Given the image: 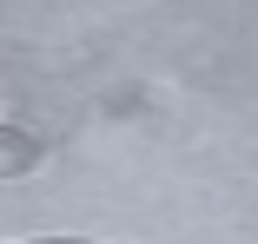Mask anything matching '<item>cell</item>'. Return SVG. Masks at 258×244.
<instances>
[{"mask_svg":"<svg viewBox=\"0 0 258 244\" xmlns=\"http://www.w3.org/2000/svg\"><path fill=\"white\" fill-rule=\"evenodd\" d=\"M33 159H40V145H33L20 126H0V178H20V172H33Z\"/></svg>","mask_w":258,"mask_h":244,"instance_id":"6da1fadb","label":"cell"},{"mask_svg":"<svg viewBox=\"0 0 258 244\" xmlns=\"http://www.w3.org/2000/svg\"><path fill=\"white\" fill-rule=\"evenodd\" d=\"M33 244H93V237H33Z\"/></svg>","mask_w":258,"mask_h":244,"instance_id":"7a4b0ae2","label":"cell"}]
</instances>
